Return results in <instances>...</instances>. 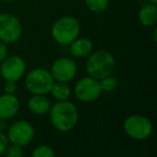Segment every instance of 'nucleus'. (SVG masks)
<instances>
[{
  "label": "nucleus",
  "instance_id": "1",
  "mask_svg": "<svg viewBox=\"0 0 157 157\" xmlns=\"http://www.w3.org/2000/svg\"><path fill=\"white\" fill-rule=\"evenodd\" d=\"M52 125L58 131H69L75 127L78 121V108L68 100L58 101L50 109Z\"/></svg>",
  "mask_w": 157,
  "mask_h": 157
},
{
  "label": "nucleus",
  "instance_id": "2",
  "mask_svg": "<svg viewBox=\"0 0 157 157\" xmlns=\"http://www.w3.org/2000/svg\"><path fill=\"white\" fill-rule=\"evenodd\" d=\"M115 67V60L113 55L108 51H98L90 53L86 63V71L88 75L96 80H101L113 72Z\"/></svg>",
  "mask_w": 157,
  "mask_h": 157
},
{
  "label": "nucleus",
  "instance_id": "3",
  "mask_svg": "<svg viewBox=\"0 0 157 157\" xmlns=\"http://www.w3.org/2000/svg\"><path fill=\"white\" fill-rule=\"evenodd\" d=\"M80 23L72 16H63L54 23L52 37L60 45H69L80 35Z\"/></svg>",
  "mask_w": 157,
  "mask_h": 157
},
{
  "label": "nucleus",
  "instance_id": "4",
  "mask_svg": "<svg viewBox=\"0 0 157 157\" xmlns=\"http://www.w3.org/2000/svg\"><path fill=\"white\" fill-rule=\"evenodd\" d=\"M54 84V78L50 71L43 68L33 69L25 78V86L33 95H45L50 93Z\"/></svg>",
  "mask_w": 157,
  "mask_h": 157
},
{
  "label": "nucleus",
  "instance_id": "5",
  "mask_svg": "<svg viewBox=\"0 0 157 157\" xmlns=\"http://www.w3.org/2000/svg\"><path fill=\"white\" fill-rule=\"evenodd\" d=\"M124 129L130 138L135 140H144L151 136L153 125L147 117L143 115H131L124 122Z\"/></svg>",
  "mask_w": 157,
  "mask_h": 157
},
{
  "label": "nucleus",
  "instance_id": "6",
  "mask_svg": "<svg viewBox=\"0 0 157 157\" xmlns=\"http://www.w3.org/2000/svg\"><path fill=\"white\" fill-rule=\"evenodd\" d=\"M22 24L16 16L9 13L0 14V41L3 43L16 42L22 36Z\"/></svg>",
  "mask_w": 157,
  "mask_h": 157
},
{
  "label": "nucleus",
  "instance_id": "7",
  "mask_svg": "<svg viewBox=\"0 0 157 157\" xmlns=\"http://www.w3.org/2000/svg\"><path fill=\"white\" fill-rule=\"evenodd\" d=\"M102 93L99 80L88 76L81 78L74 86V95L78 100L83 102H92L99 98Z\"/></svg>",
  "mask_w": 157,
  "mask_h": 157
},
{
  "label": "nucleus",
  "instance_id": "8",
  "mask_svg": "<svg viewBox=\"0 0 157 157\" xmlns=\"http://www.w3.org/2000/svg\"><path fill=\"white\" fill-rule=\"evenodd\" d=\"M9 142L16 145L24 146L33 141L35 137V130L30 123L26 121H17L11 125L8 131Z\"/></svg>",
  "mask_w": 157,
  "mask_h": 157
},
{
  "label": "nucleus",
  "instance_id": "9",
  "mask_svg": "<svg viewBox=\"0 0 157 157\" xmlns=\"http://www.w3.org/2000/svg\"><path fill=\"white\" fill-rule=\"evenodd\" d=\"M26 71V63L20 56H10L1 63L0 73L6 81H18Z\"/></svg>",
  "mask_w": 157,
  "mask_h": 157
},
{
  "label": "nucleus",
  "instance_id": "10",
  "mask_svg": "<svg viewBox=\"0 0 157 157\" xmlns=\"http://www.w3.org/2000/svg\"><path fill=\"white\" fill-rule=\"evenodd\" d=\"M76 63L69 57H61L58 58L52 66L51 74L54 81L58 82H69L73 80L76 74Z\"/></svg>",
  "mask_w": 157,
  "mask_h": 157
},
{
  "label": "nucleus",
  "instance_id": "11",
  "mask_svg": "<svg viewBox=\"0 0 157 157\" xmlns=\"http://www.w3.org/2000/svg\"><path fill=\"white\" fill-rule=\"evenodd\" d=\"M20 109V101L14 94L0 96V120H10L14 117Z\"/></svg>",
  "mask_w": 157,
  "mask_h": 157
},
{
  "label": "nucleus",
  "instance_id": "12",
  "mask_svg": "<svg viewBox=\"0 0 157 157\" xmlns=\"http://www.w3.org/2000/svg\"><path fill=\"white\" fill-rule=\"evenodd\" d=\"M69 45L71 55L74 57H78V58L87 57L93 52L92 41L86 38H76Z\"/></svg>",
  "mask_w": 157,
  "mask_h": 157
},
{
  "label": "nucleus",
  "instance_id": "13",
  "mask_svg": "<svg viewBox=\"0 0 157 157\" xmlns=\"http://www.w3.org/2000/svg\"><path fill=\"white\" fill-rule=\"evenodd\" d=\"M51 107L52 105L50 100L44 97V95H33V97H31L28 100V109L30 110V112L37 115L46 113L48 111H50Z\"/></svg>",
  "mask_w": 157,
  "mask_h": 157
},
{
  "label": "nucleus",
  "instance_id": "14",
  "mask_svg": "<svg viewBox=\"0 0 157 157\" xmlns=\"http://www.w3.org/2000/svg\"><path fill=\"white\" fill-rule=\"evenodd\" d=\"M139 22L143 26L150 27L156 24L157 22V8L155 3L144 5L139 11Z\"/></svg>",
  "mask_w": 157,
  "mask_h": 157
},
{
  "label": "nucleus",
  "instance_id": "15",
  "mask_svg": "<svg viewBox=\"0 0 157 157\" xmlns=\"http://www.w3.org/2000/svg\"><path fill=\"white\" fill-rule=\"evenodd\" d=\"M50 93L53 95V97L55 99H57L59 101L68 100L70 98V96H71V90H70V87L67 85L66 82H54Z\"/></svg>",
  "mask_w": 157,
  "mask_h": 157
},
{
  "label": "nucleus",
  "instance_id": "16",
  "mask_svg": "<svg viewBox=\"0 0 157 157\" xmlns=\"http://www.w3.org/2000/svg\"><path fill=\"white\" fill-rule=\"evenodd\" d=\"M87 8L95 13H101L105 11L109 6V0H85Z\"/></svg>",
  "mask_w": 157,
  "mask_h": 157
},
{
  "label": "nucleus",
  "instance_id": "17",
  "mask_svg": "<svg viewBox=\"0 0 157 157\" xmlns=\"http://www.w3.org/2000/svg\"><path fill=\"white\" fill-rule=\"evenodd\" d=\"M99 84H100V88L102 92H113L116 87H117V81L116 78L111 76V74L108 76H105L101 80H99Z\"/></svg>",
  "mask_w": 157,
  "mask_h": 157
},
{
  "label": "nucleus",
  "instance_id": "18",
  "mask_svg": "<svg viewBox=\"0 0 157 157\" xmlns=\"http://www.w3.org/2000/svg\"><path fill=\"white\" fill-rule=\"evenodd\" d=\"M33 157H55V152L48 145H39L33 150Z\"/></svg>",
  "mask_w": 157,
  "mask_h": 157
},
{
  "label": "nucleus",
  "instance_id": "19",
  "mask_svg": "<svg viewBox=\"0 0 157 157\" xmlns=\"http://www.w3.org/2000/svg\"><path fill=\"white\" fill-rule=\"evenodd\" d=\"M5 153L8 157H22L24 155L22 146L16 145V144H12L11 146H8Z\"/></svg>",
  "mask_w": 157,
  "mask_h": 157
},
{
  "label": "nucleus",
  "instance_id": "20",
  "mask_svg": "<svg viewBox=\"0 0 157 157\" xmlns=\"http://www.w3.org/2000/svg\"><path fill=\"white\" fill-rule=\"evenodd\" d=\"M8 146H9V139L2 131H0V155L6 152Z\"/></svg>",
  "mask_w": 157,
  "mask_h": 157
},
{
  "label": "nucleus",
  "instance_id": "21",
  "mask_svg": "<svg viewBox=\"0 0 157 157\" xmlns=\"http://www.w3.org/2000/svg\"><path fill=\"white\" fill-rule=\"evenodd\" d=\"M16 90V84L14 81H7L5 84L6 94H14Z\"/></svg>",
  "mask_w": 157,
  "mask_h": 157
},
{
  "label": "nucleus",
  "instance_id": "22",
  "mask_svg": "<svg viewBox=\"0 0 157 157\" xmlns=\"http://www.w3.org/2000/svg\"><path fill=\"white\" fill-rule=\"evenodd\" d=\"M8 55V48L3 42H0V63H2Z\"/></svg>",
  "mask_w": 157,
  "mask_h": 157
},
{
  "label": "nucleus",
  "instance_id": "23",
  "mask_svg": "<svg viewBox=\"0 0 157 157\" xmlns=\"http://www.w3.org/2000/svg\"><path fill=\"white\" fill-rule=\"evenodd\" d=\"M7 129V123L6 120H0V131H5Z\"/></svg>",
  "mask_w": 157,
  "mask_h": 157
},
{
  "label": "nucleus",
  "instance_id": "24",
  "mask_svg": "<svg viewBox=\"0 0 157 157\" xmlns=\"http://www.w3.org/2000/svg\"><path fill=\"white\" fill-rule=\"evenodd\" d=\"M153 38H154V41L156 42V30H154V35H153Z\"/></svg>",
  "mask_w": 157,
  "mask_h": 157
},
{
  "label": "nucleus",
  "instance_id": "25",
  "mask_svg": "<svg viewBox=\"0 0 157 157\" xmlns=\"http://www.w3.org/2000/svg\"><path fill=\"white\" fill-rule=\"evenodd\" d=\"M148 1H150L151 3H155V5L157 3V0H148Z\"/></svg>",
  "mask_w": 157,
  "mask_h": 157
},
{
  "label": "nucleus",
  "instance_id": "26",
  "mask_svg": "<svg viewBox=\"0 0 157 157\" xmlns=\"http://www.w3.org/2000/svg\"><path fill=\"white\" fill-rule=\"evenodd\" d=\"M3 1H14V0H3Z\"/></svg>",
  "mask_w": 157,
  "mask_h": 157
}]
</instances>
